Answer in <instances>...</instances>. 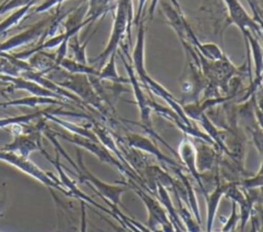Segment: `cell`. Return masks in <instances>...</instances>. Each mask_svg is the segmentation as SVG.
<instances>
[{
    "label": "cell",
    "mask_w": 263,
    "mask_h": 232,
    "mask_svg": "<svg viewBox=\"0 0 263 232\" xmlns=\"http://www.w3.org/2000/svg\"><path fill=\"white\" fill-rule=\"evenodd\" d=\"M132 20H133L132 0H119L116 7L114 26H113L111 37L109 39V42L105 50L96 59V61H99V60L104 61L108 56H110L112 53L116 52L118 44H120L125 33L126 32L129 33Z\"/></svg>",
    "instance_id": "obj_1"
},
{
    "label": "cell",
    "mask_w": 263,
    "mask_h": 232,
    "mask_svg": "<svg viewBox=\"0 0 263 232\" xmlns=\"http://www.w3.org/2000/svg\"><path fill=\"white\" fill-rule=\"evenodd\" d=\"M227 7V12L229 16L230 23L234 24L240 31L243 33L249 30L257 37L263 36L259 26L253 20L251 15L247 12L243 6L240 4L238 0H223Z\"/></svg>",
    "instance_id": "obj_2"
},
{
    "label": "cell",
    "mask_w": 263,
    "mask_h": 232,
    "mask_svg": "<svg viewBox=\"0 0 263 232\" xmlns=\"http://www.w3.org/2000/svg\"><path fill=\"white\" fill-rule=\"evenodd\" d=\"M132 60L134 62L135 73L138 74L139 78L147 74L145 69V26L144 23H139L138 33L135 48L133 51Z\"/></svg>",
    "instance_id": "obj_3"
},
{
    "label": "cell",
    "mask_w": 263,
    "mask_h": 232,
    "mask_svg": "<svg viewBox=\"0 0 263 232\" xmlns=\"http://www.w3.org/2000/svg\"><path fill=\"white\" fill-rule=\"evenodd\" d=\"M242 35L248 44L249 50L252 51L254 65H255L256 79L261 78L263 76V49L261 47L260 41L258 40V37L249 30L245 31Z\"/></svg>",
    "instance_id": "obj_4"
},
{
    "label": "cell",
    "mask_w": 263,
    "mask_h": 232,
    "mask_svg": "<svg viewBox=\"0 0 263 232\" xmlns=\"http://www.w3.org/2000/svg\"><path fill=\"white\" fill-rule=\"evenodd\" d=\"M102 77L111 78L112 80L120 81V78L118 77V74L116 72V67H115V52L110 55L109 63L107 64L105 69L102 71Z\"/></svg>",
    "instance_id": "obj_5"
},
{
    "label": "cell",
    "mask_w": 263,
    "mask_h": 232,
    "mask_svg": "<svg viewBox=\"0 0 263 232\" xmlns=\"http://www.w3.org/2000/svg\"><path fill=\"white\" fill-rule=\"evenodd\" d=\"M172 1V3H173V5H175L176 7H179V4H178V2L176 1V0H171ZM158 2H159V0H151V2H150V6H149V16H150V18L151 17H153V15H154V12H155V9H156V7H157V4H158Z\"/></svg>",
    "instance_id": "obj_6"
},
{
    "label": "cell",
    "mask_w": 263,
    "mask_h": 232,
    "mask_svg": "<svg viewBox=\"0 0 263 232\" xmlns=\"http://www.w3.org/2000/svg\"><path fill=\"white\" fill-rule=\"evenodd\" d=\"M146 0H139V4H138V10L136 13V24H139L140 20L142 18V14H143V9L145 6Z\"/></svg>",
    "instance_id": "obj_7"
}]
</instances>
